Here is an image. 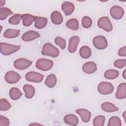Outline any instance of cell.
Listing matches in <instances>:
<instances>
[{"instance_id":"cell-1","label":"cell","mask_w":126,"mask_h":126,"mask_svg":"<svg viewBox=\"0 0 126 126\" xmlns=\"http://www.w3.org/2000/svg\"><path fill=\"white\" fill-rule=\"evenodd\" d=\"M59 49L50 43H46L43 46L41 54L44 56H48L53 58L57 57L59 55Z\"/></svg>"},{"instance_id":"cell-2","label":"cell","mask_w":126,"mask_h":126,"mask_svg":"<svg viewBox=\"0 0 126 126\" xmlns=\"http://www.w3.org/2000/svg\"><path fill=\"white\" fill-rule=\"evenodd\" d=\"M21 48L20 45H15L6 43H0V53L4 56H8L19 50Z\"/></svg>"},{"instance_id":"cell-3","label":"cell","mask_w":126,"mask_h":126,"mask_svg":"<svg viewBox=\"0 0 126 126\" xmlns=\"http://www.w3.org/2000/svg\"><path fill=\"white\" fill-rule=\"evenodd\" d=\"M54 63L53 62L50 60L45 59H39L36 63V67L42 71H48L50 70L53 66Z\"/></svg>"},{"instance_id":"cell-4","label":"cell","mask_w":126,"mask_h":126,"mask_svg":"<svg viewBox=\"0 0 126 126\" xmlns=\"http://www.w3.org/2000/svg\"><path fill=\"white\" fill-rule=\"evenodd\" d=\"M98 92L102 94H108L113 92L114 87L110 82H100L97 87Z\"/></svg>"},{"instance_id":"cell-5","label":"cell","mask_w":126,"mask_h":126,"mask_svg":"<svg viewBox=\"0 0 126 126\" xmlns=\"http://www.w3.org/2000/svg\"><path fill=\"white\" fill-rule=\"evenodd\" d=\"M93 43L94 47L99 50L105 49L108 45L107 41L105 36L97 35L94 37L93 40Z\"/></svg>"},{"instance_id":"cell-6","label":"cell","mask_w":126,"mask_h":126,"mask_svg":"<svg viewBox=\"0 0 126 126\" xmlns=\"http://www.w3.org/2000/svg\"><path fill=\"white\" fill-rule=\"evenodd\" d=\"M97 25L100 29L109 32L113 30V26L110 20L107 17H102L99 19L97 21Z\"/></svg>"},{"instance_id":"cell-7","label":"cell","mask_w":126,"mask_h":126,"mask_svg":"<svg viewBox=\"0 0 126 126\" xmlns=\"http://www.w3.org/2000/svg\"><path fill=\"white\" fill-rule=\"evenodd\" d=\"M31 61L25 58H20L15 60L14 62V66L17 69L24 70L29 67L32 64Z\"/></svg>"},{"instance_id":"cell-8","label":"cell","mask_w":126,"mask_h":126,"mask_svg":"<svg viewBox=\"0 0 126 126\" xmlns=\"http://www.w3.org/2000/svg\"><path fill=\"white\" fill-rule=\"evenodd\" d=\"M25 78L27 81L33 82L40 83L42 81L44 76L43 75L34 71H30L26 73Z\"/></svg>"},{"instance_id":"cell-9","label":"cell","mask_w":126,"mask_h":126,"mask_svg":"<svg viewBox=\"0 0 126 126\" xmlns=\"http://www.w3.org/2000/svg\"><path fill=\"white\" fill-rule=\"evenodd\" d=\"M21 78V76L14 71H8L4 76L5 80L9 84H15L17 83Z\"/></svg>"},{"instance_id":"cell-10","label":"cell","mask_w":126,"mask_h":126,"mask_svg":"<svg viewBox=\"0 0 126 126\" xmlns=\"http://www.w3.org/2000/svg\"><path fill=\"white\" fill-rule=\"evenodd\" d=\"M110 13L111 17L113 19L115 20H119L123 17L124 10L121 6L115 5L111 8Z\"/></svg>"},{"instance_id":"cell-11","label":"cell","mask_w":126,"mask_h":126,"mask_svg":"<svg viewBox=\"0 0 126 126\" xmlns=\"http://www.w3.org/2000/svg\"><path fill=\"white\" fill-rule=\"evenodd\" d=\"M40 36V34L34 31H29L25 32L22 36V39L25 41H30L33 40Z\"/></svg>"},{"instance_id":"cell-12","label":"cell","mask_w":126,"mask_h":126,"mask_svg":"<svg viewBox=\"0 0 126 126\" xmlns=\"http://www.w3.org/2000/svg\"><path fill=\"white\" fill-rule=\"evenodd\" d=\"M83 71L87 74H92L97 70L96 64L94 62H88L85 63L82 66Z\"/></svg>"},{"instance_id":"cell-13","label":"cell","mask_w":126,"mask_h":126,"mask_svg":"<svg viewBox=\"0 0 126 126\" xmlns=\"http://www.w3.org/2000/svg\"><path fill=\"white\" fill-rule=\"evenodd\" d=\"M80 41V38L78 36H74L70 38L68 43V50L70 53H74L76 51L77 45Z\"/></svg>"},{"instance_id":"cell-14","label":"cell","mask_w":126,"mask_h":126,"mask_svg":"<svg viewBox=\"0 0 126 126\" xmlns=\"http://www.w3.org/2000/svg\"><path fill=\"white\" fill-rule=\"evenodd\" d=\"M62 10L66 16L71 15L74 10V4L69 1H64L61 5Z\"/></svg>"},{"instance_id":"cell-15","label":"cell","mask_w":126,"mask_h":126,"mask_svg":"<svg viewBox=\"0 0 126 126\" xmlns=\"http://www.w3.org/2000/svg\"><path fill=\"white\" fill-rule=\"evenodd\" d=\"M76 112L80 116L83 122L88 123L89 122L91 117V113L89 110L86 109L80 108L77 109Z\"/></svg>"},{"instance_id":"cell-16","label":"cell","mask_w":126,"mask_h":126,"mask_svg":"<svg viewBox=\"0 0 126 126\" xmlns=\"http://www.w3.org/2000/svg\"><path fill=\"white\" fill-rule=\"evenodd\" d=\"M115 96H116V97L119 99H124L126 97V83H121L118 86Z\"/></svg>"},{"instance_id":"cell-17","label":"cell","mask_w":126,"mask_h":126,"mask_svg":"<svg viewBox=\"0 0 126 126\" xmlns=\"http://www.w3.org/2000/svg\"><path fill=\"white\" fill-rule=\"evenodd\" d=\"M34 27L38 29L45 28L47 24L48 20L46 18L34 16Z\"/></svg>"},{"instance_id":"cell-18","label":"cell","mask_w":126,"mask_h":126,"mask_svg":"<svg viewBox=\"0 0 126 126\" xmlns=\"http://www.w3.org/2000/svg\"><path fill=\"white\" fill-rule=\"evenodd\" d=\"M51 19L54 24L58 25L62 23L63 21V17L60 12L54 11L51 14Z\"/></svg>"},{"instance_id":"cell-19","label":"cell","mask_w":126,"mask_h":126,"mask_svg":"<svg viewBox=\"0 0 126 126\" xmlns=\"http://www.w3.org/2000/svg\"><path fill=\"white\" fill-rule=\"evenodd\" d=\"M64 123L71 126H77L78 124L79 120L78 118L73 114H68L64 116L63 118Z\"/></svg>"},{"instance_id":"cell-20","label":"cell","mask_w":126,"mask_h":126,"mask_svg":"<svg viewBox=\"0 0 126 126\" xmlns=\"http://www.w3.org/2000/svg\"><path fill=\"white\" fill-rule=\"evenodd\" d=\"M101 109L106 112H114L118 111L119 108L114 104L109 102H104L101 105Z\"/></svg>"},{"instance_id":"cell-21","label":"cell","mask_w":126,"mask_h":126,"mask_svg":"<svg viewBox=\"0 0 126 126\" xmlns=\"http://www.w3.org/2000/svg\"><path fill=\"white\" fill-rule=\"evenodd\" d=\"M23 89L25 93V96L26 98L30 99L35 94V89L32 86L29 84H25L24 85Z\"/></svg>"},{"instance_id":"cell-22","label":"cell","mask_w":126,"mask_h":126,"mask_svg":"<svg viewBox=\"0 0 126 126\" xmlns=\"http://www.w3.org/2000/svg\"><path fill=\"white\" fill-rule=\"evenodd\" d=\"M20 32L19 30H14L8 29L3 33V36L7 38H13L18 36Z\"/></svg>"},{"instance_id":"cell-23","label":"cell","mask_w":126,"mask_h":126,"mask_svg":"<svg viewBox=\"0 0 126 126\" xmlns=\"http://www.w3.org/2000/svg\"><path fill=\"white\" fill-rule=\"evenodd\" d=\"M23 25L24 26L28 27L31 26L34 21V16L30 14H24L22 17Z\"/></svg>"},{"instance_id":"cell-24","label":"cell","mask_w":126,"mask_h":126,"mask_svg":"<svg viewBox=\"0 0 126 126\" xmlns=\"http://www.w3.org/2000/svg\"><path fill=\"white\" fill-rule=\"evenodd\" d=\"M57 83V78L54 74H51L47 76L45 81V85L50 88H53Z\"/></svg>"},{"instance_id":"cell-25","label":"cell","mask_w":126,"mask_h":126,"mask_svg":"<svg viewBox=\"0 0 126 126\" xmlns=\"http://www.w3.org/2000/svg\"><path fill=\"white\" fill-rule=\"evenodd\" d=\"M9 94L10 98L14 100H16L20 98L22 95V93L17 88L13 87L10 89Z\"/></svg>"},{"instance_id":"cell-26","label":"cell","mask_w":126,"mask_h":126,"mask_svg":"<svg viewBox=\"0 0 126 126\" xmlns=\"http://www.w3.org/2000/svg\"><path fill=\"white\" fill-rule=\"evenodd\" d=\"M92 52L89 47L87 46H83L80 49L79 54L83 59H88L91 56Z\"/></svg>"},{"instance_id":"cell-27","label":"cell","mask_w":126,"mask_h":126,"mask_svg":"<svg viewBox=\"0 0 126 126\" xmlns=\"http://www.w3.org/2000/svg\"><path fill=\"white\" fill-rule=\"evenodd\" d=\"M119 75V72L113 69H108L106 70L104 74V76L105 78L109 80L116 79L118 77Z\"/></svg>"},{"instance_id":"cell-28","label":"cell","mask_w":126,"mask_h":126,"mask_svg":"<svg viewBox=\"0 0 126 126\" xmlns=\"http://www.w3.org/2000/svg\"><path fill=\"white\" fill-rule=\"evenodd\" d=\"M67 27L73 31H76L79 28L78 21L76 18H72L68 20L66 23Z\"/></svg>"},{"instance_id":"cell-29","label":"cell","mask_w":126,"mask_h":126,"mask_svg":"<svg viewBox=\"0 0 126 126\" xmlns=\"http://www.w3.org/2000/svg\"><path fill=\"white\" fill-rule=\"evenodd\" d=\"M13 14V12L7 7H0V19L5 20L7 17Z\"/></svg>"},{"instance_id":"cell-30","label":"cell","mask_w":126,"mask_h":126,"mask_svg":"<svg viewBox=\"0 0 126 126\" xmlns=\"http://www.w3.org/2000/svg\"><path fill=\"white\" fill-rule=\"evenodd\" d=\"M22 15L19 14H16L12 16L9 19L8 22L9 24L13 25H18L22 19Z\"/></svg>"},{"instance_id":"cell-31","label":"cell","mask_w":126,"mask_h":126,"mask_svg":"<svg viewBox=\"0 0 126 126\" xmlns=\"http://www.w3.org/2000/svg\"><path fill=\"white\" fill-rule=\"evenodd\" d=\"M11 106L8 101L5 98H1L0 100V110L5 111L11 108Z\"/></svg>"},{"instance_id":"cell-32","label":"cell","mask_w":126,"mask_h":126,"mask_svg":"<svg viewBox=\"0 0 126 126\" xmlns=\"http://www.w3.org/2000/svg\"><path fill=\"white\" fill-rule=\"evenodd\" d=\"M122 123L120 119L116 116L111 117L107 124L108 126H121Z\"/></svg>"},{"instance_id":"cell-33","label":"cell","mask_w":126,"mask_h":126,"mask_svg":"<svg viewBox=\"0 0 126 126\" xmlns=\"http://www.w3.org/2000/svg\"><path fill=\"white\" fill-rule=\"evenodd\" d=\"M105 117L99 115L94 118L93 120V125L94 126H103L104 124Z\"/></svg>"},{"instance_id":"cell-34","label":"cell","mask_w":126,"mask_h":126,"mask_svg":"<svg viewBox=\"0 0 126 126\" xmlns=\"http://www.w3.org/2000/svg\"><path fill=\"white\" fill-rule=\"evenodd\" d=\"M82 25L85 29L90 28L92 25V20L88 16H84L82 19Z\"/></svg>"},{"instance_id":"cell-35","label":"cell","mask_w":126,"mask_h":126,"mask_svg":"<svg viewBox=\"0 0 126 126\" xmlns=\"http://www.w3.org/2000/svg\"><path fill=\"white\" fill-rule=\"evenodd\" d=\"M55 43L59 45L61 49H64L66 46L65 40L61 36H58L55 39Z\"/></svg>"},{"instance_id":"cell-36","label":"cell","mask_w":126,"mask_h":126,"mask_svg":"<svg viewBox=\"0 0 126 126\" xmlns=\"http://www.w3.org/2000/svg\"><path fill=\"white\" fill-rule=\"evenodd\" d=\"M114 65L117 68H122L126 66V59H121L117 60L114 63Z\"/></svg>"},{"instance_id":"cell-37","label":"cell","mask_w":126,"mask_h":126,"mask_svg":"<svg viewBox=\"0 0 126 126\" xmlns=\"http://www.w3.org/2000/svg\"><path fill=\"white\" fill-rule=\"evenodd\" d=\"M0 126H9V121L6 117L0 115Z\"/></svg>"},{"instance_id":"cell-38","label":"cell","mask_w":126,"mask_h":126,"mask_svg":"<svg viewBox=\"0 0 126 126\" xmlns=\"http://www.w3.org/2000/svg\"><path fill=\"white\" fill-rule=\"evenodd\" d=\"M118 55L121 57H126V46H125L121 48L118 51Z\"/></svg>"},{"instance_id":"cell-39","label":"cell","mask_w":126,"mask_h":126,"mask_svg":"<svg viewBox=\"0 0 126 126\" xmlns=\"http://www.w3.org/2000/svg\"><path fill=\"white\" fill-rule=\"evenodd\" d=\"M5 0H0V7H1V6H2L3 5H4V4H5Z\"/></svg>"},{"instance_id":"cell-40","label":"cell","mask_w":126,"mask_h":126,"mask_svg":"<svg viewBox=\"0 0 126 126\" xmlns=\"http://www.w3.org/2000/svg\"><path fill=\"white\" fill-rule=\"evenodd\" d=\"M123 77L125 79H126V69H125L124 70V72L123 73Z\"/></svg>"},{"instance_id":"cell-41","label":"cell","mask_w":126,"mask_h":126,"mask_svg":"<svg viewBox=\"0 0 126 126\" xmlns=\"http://www.w3.org/2000/svg\"><path fill=\"white\" fill-rule=\"evenodd\" d=\"M123 116L124 117V120H125V123H126V111H125L123 113Z\"/></svg>"},{"instance_id":"cell-42","label":"cell","mask_w":126,"mask_h":126,"mask_svg":"<svg viewBox=\"0 0 126 126\" xmlns=\"http://www.w3.org/2000/svg\"><path fill=\"white\" fill-rule=\"evenodd\" d=\"M33 125H38V126H39V125H41L39 124H36V123H32V124H31L29 125V126H33Z\"/></svg>"}]
</instances>
